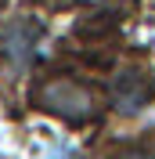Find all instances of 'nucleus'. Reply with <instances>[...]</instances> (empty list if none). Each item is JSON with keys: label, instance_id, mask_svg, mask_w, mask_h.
Returning <instances> with one entry per match:
<instances>
[{"label": "nucleus", "instance_id": "obj_4", "mask_svg": "<svg viewBox=\"0 0 155 159\" xmlns=\"http://www.w3.org/2000/svg\"><path fill=\"white\" fill-rule=\"evenodd\" d=\"M119 159H155V156H144V152H141V156H119Z\"/></svg>", "mask_w": 155, "mask_h": 159}, {"label": "nucleus", "instance_id": "obj_3", "mask_svg": "<svg viewBox=\"0 0 155 159\" xmlns=\"http://www.w3.org/2000/svg\"><path fill=\"white\" fill-rule=\"evenodd\" d=\"M36 33H40V29L33 25L29 18L18 22V25H11L7 36H4V51H7L18 65H25V61H29V54H33V40H36Z\"/></svg>", "mask_w": 155, "mask_h": 159}, {"label": "nucleus", "instance_id": "obj_5", "mask_svg": "<svg viewBox=\"0 0 155 159\" xmlns=\"http://www.w3.org/2000/svg\"><path fill=\"white\" fill-rule=\"evenodd\" d=\"M0 4H4V0H0Z\"/></svg>", "mask_w": 155, "mask_h": 159}, {"label": "nucleus", "instance_id": "obj_1", "mask_svg": "<svg viewBox=\"0 0 155 159\" xmlns=\"http://www.w3.org/2000/svg\"><path fill=\"white\" fill-rule=\"evenodd\" d=\"M33 101L36 109L65 119V123H87L94 116V94L79 80H43L33 90Z\"/></svg>", "mask_w": 155, "mask_h": 159}, {"label": "nucleus", "instance_id": "obj_2", "mask_svg": "<svg viewBox=\"0 0 155 159\" xmlns=\"http://www.w3.org/2000/svg\"><path fill=\"white\" fill-rule=\"evenodd\" d=\"M152 98H155V83L144 69H126L112 83V105L119 112H137V109H144Z\"/></svg>", "mask_w": 155, "mask_h": 159}]
</instances>
